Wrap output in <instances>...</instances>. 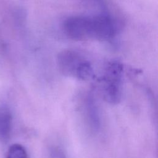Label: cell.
<instances>
[{
  "instance_id": "3",
  "label": "cell",
  "mask_w": 158,
  "mask_h": 158,
  "mask_svg": "<svg viewBox=\"0 0 158 158\" xmlns=\"http://www.w3.org/2000/svg\"><path fill=\"white\" fill-rule=\"evenodd\" d=\"M123 67L118 61L109 62L106 66L101 78V92L108 103H118L122 96Z\"/></svg>"
},
{
  "instance_id": "1",
  "label": "cell",
  "mask_w": 158,
  "mask_h": 158,
  "mask_svg": "<svg viewBox=\"0 0 158 158\" xmlns=\"http://www.w3.org/2000/svg\"><path fill=\"white\" fill-rule=\"evenodd\" d=\"M63 29L65 34L73 40L109 41L117 35L120 24L111 15L102 12L69 17L64 22Z\"/></svg>"
},
{
  "instance_id": "4",
  "label": "cell",
  "mask_w": 158,
  "mask_h": 158,
  "mask_svg": "<svg viewBox=\"0 0 158 158\" xmlns=\"http://www.w3.org/2000/svg\"><path fill=\"white\" fill-rule=\"evenodd\" d=\"M86 114L91 128L97 131L101 124V118L99 109L97 102L92 95H89L86 101Z\"/></svg>"
},
{
  "instance_id": "2",
  "label": "cell",
  "mask_w": 158,
  "mask_h": 158,
  "mask_svg": "<svg viewBox=\"0 0 158 158\" xmlns=\"http://www.w3.org/2000/svg\"><path fill=\"white\" fill-rule=\"evenodd\" d=\"M57 63L59 70L65 76L83 81L89 80L94 77V70L90 62L74 50L65 49L59 52Z\"/></svg>"
},
{
  "instance_id": "7",
  "label": "cell",
  "mask_w": 158,
  "mask_h": 158,
  "mask_svg": "<svg viewBox=\"0 0 158 158\" xmlns=\"http://www.w3.org/2000/svg\"><path fill=\"white\" fill-rule=\"evenodd\" d=\"M48 158H67L64 152L58 148H52L49 154Z\"/></svg>"
},
{
  "instance_id": "5",
  "label": "cell",
  "mask_w": 158,
  "mask_h": 158,
  "mask_svg": "<svg viewBox=\"0 0 158 158\" xmlns=\"http://www.w3.org/2000/svg\"><path fill=\"white\" fill-rule=\"evenodd\" d=\"M12 114L6 106L0 107V139L6 140L9 138L12 129Z\"/></svg>"
},
{
  "instance_id": "6",
  "label": "cell",
  "mask_w": 158,
  "mask_h": 158,
  "mask_svg": "<svg viewBox=\"0 0 158 158\" xmlns=\"http://www.w3.org/2000/svg\"><path fill=\"white\" fill-rule=\"evenodd\" d=\"M6 158H28L25 148L19 144L12 145L8 151Z\"/></svg>"
}]
</instances>
